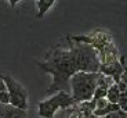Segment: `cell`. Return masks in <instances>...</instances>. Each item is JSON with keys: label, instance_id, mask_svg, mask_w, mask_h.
Returning <instances> with one entry per match:
<instances>
[{"label": "cell", "instance_id": "cell-1", "mask_svg": "<svg viewBox=\"0 0 127 118\" xmlns=\"http://www.w3.org/2000/svg\"><path fill=\"white\" fill-rule=\"evenodd\" d=\"M37 65L41 71L50 74L53 77V82L48 86V93L66 92V86L69 85L70 78L77 72L75 57H73L72 47L64 49L61 46H55L47 53L44 61Z\"/></svg>", "mask_w": 127, "mask_h": 118}, {"label": "cell", "instance_id": "cell-2", "mask_svg": "<svg viewBox=\"0 0 127 118\" xmlns=\"http://www.w3.org/2000/svg\"><path fill=\"white\" fill-rule=\"evenodd\" d=\"M101 79L99 74H87V72H76L70 78V90L75 103H86L91 102L94 97L95 89Z\"/></svg>", "mask_w": 127, "mask_h": 118}, {"label": "cell", "instance_id": "cell-3", "mask_svg": "<svg viewBox=\"0 0 127 118\" xmlns=\"http://www.w3.org/2000/svg\"><path fill=\"white\" fill-rule=\"evenodd\" d=\"M70 47L73 51L77 72L98 74L101 64H99V58L94 46L83 43V42H76V43H72Z\"/></svg>", "mask_w": 127, "mask_h": 118}, {"label": "cell", "instance_id": "cell-4", "mask_svg": "<svg viewBox=\"0 0 127 118\" xmlns=\"http://www.w3.org/2000/svg\"><path fill=\"white\" fill-rule=\"evenodd\" d=\"M75 104L72 95L68 92H58L55 95H53L50 99L40 102L37 106L39 109V117L41 118H54L55 113L60 109L65 110L69 109Z\"/></svg>", "mask_w": 127, "mask_h": 118}, {"label": "cell", "instance_id": "cell-5", "mask_svg": "<svg viewBox=\"0 0 127 118\" xmlns=\"http://www.w3.org/2000/svg\"><path fill=\"white\" fill-rule=\"evenodd\" d=\"M0 78L4 81V83L7 86V92L10 95V106L26 111V109H28V92L24 88V85L17 82L10 75L0 74Z\"/></svg>", "mask_w": 127, "mask_h": 118}, {"label": "cell", "instance_id": "cell-6", "mask_svg": "<svg viewBox=\"0 0 127 118\" xmlns=\"http://www.w3.org/2000/svg\"><path fill=\"white\" fill-rule=\"evenodd\" d=\"M99 70H101L105 75L113 77L115 83H119V81H120V78H122V72H123L122 65L119 63H116V61H112V63H109V64H104V65H101Z\"/></svg>", "mask_w": 127, "mask_h": 118}, {"label": "cell", "instance_id": "cell-7", "mask_svg": "<svg viewBox=\"0 0 127 118\" xmlns=\"http://www.w3.org/2000/svg\"><path fill=\"white\" fill-rule=\"evenodd\" d=\"M0 118H28L26 111L15 109L13 106H1L0 104Z\"/></svg>", "mask_w": 127, "mask_h": 118}, {"label": "cell", "instance_id": "cell-8", "mask_svg": "<svg viewBox=\"0 0 127 118\" xmlns=\"http://www.w3.org/2000/svg\"><path fill=\"white\" fill-rule=\"evenodd\" d=\"M106 99H108V102L112 103V104H118L119 103V100H120V90H119L118 83H112L111 86L108 88Z\"/></svg>", "mask_w": 127, "mask_h": 118}, {"label": "cell", "instance_id": "cell-9", "mask_svg": "<svg viewBox=\"0 0 127 118\" xmlns=\"http://www.w3.org/2000/svg\"><path fill=\"white\" fill-rule=\"evenodd\" d=\"M36 6H37V8H39L37 18H41L51 7L54 6V1H53V0H39L37 3H36Z\"/></svg>", "mask_w": 127, "mask_h": 118}, {"label": "cell", "instance_id": "cell-10", "mask_svg": "<svg viewBox=\"0 0 127 118\" xmlns=\"http://www.w3.org/2000/svg\"><path fill=\"white\" fill-rule=\"evenodd\" d=\"M93 118H97V117H93ZM102 118H127V113L119 110V111H115L112 114L106 115V117H102Z\"/></svg>", "mask_w": 127, "mask_h": 118}, {"label": "cell", "instance_id": "cell-11", "mask_svg": "<svg viewBox=\"0 0 127 118\" xmlns=\"http://www.w3.org/2000/svg\"><path fill=\"white\" fill-rule=\"evenodd\" d=\"M4 92H7V86H6V83H4V81L0 78V95Z\"/></svg>", "mask_w": 127, "mask_h": 118}]
</instances>
